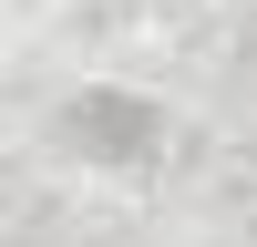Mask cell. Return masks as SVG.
<instances>
[{"instance_id": "obj_1", "label": "cell", "mask_w": 257, "mask_h": 247, "mask_svg": "<svg viewBox=\"0 0 257 247\" xmlns=\"http://www.w3.org/2000/svg\"><path fill=\"white\" fill-rule=\"evenodd\" d=\"M62 144L72 155H93V165H123V175H144V165L165 155V113L144 93H113V82H93V93H72L62 103Z\"/></svg>"}]
</instances>
